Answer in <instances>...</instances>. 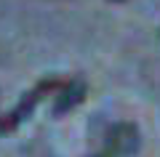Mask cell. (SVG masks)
Here are the masks:
<instances>
[{
	"label": "cell",
	"mask_w": 160,
	"mask_h": 157,
	"mask_svg": "<svg viewBox=\"0 0 160 157\" xmlns=\"http://www.w3.org/2000/svg\"><path fill=\"white\" fill-rule=\"evenodd\" d=\"M62 85H64V80H59V77H43L32 91H29V93H24L22 99H19V104L6 115V117H0V130H13V128H19V125H22L24 120L35 112V107L40 104V99L48 96V93H56Z\"/></svg>",
	"instance_id": "cell-1"
},
{
	"label": "cell",
	"mask_w": 160,
	"mask_h": 157,
	"mask_svg": "<svg viewBox=\"0 0 160 157\" xmlns=\"http://www.w3.org/2000/svg\"><path fill=\"white\" fill-rule=\"evenodd\" d=\"M139 149V130L133 123H115L107 133L104 157H131Z\"/></svg>",
	"instance_id": "cell-2"
},
{
	"label": "cell",
	"mask_w": 160,
	"mask_h": 157,
	"mask_svg": "<svg viewBox=\"0 0 160 157\" xmlns=\"http://www.w3.org/2000/svg\"><path fill=\"white\" fill-rule=\"evenodd\" d=\"M88 93V85L86 80H64V85L56 91V96H53V115H67L69 109H75L80 104V101L86 99Z\"/></svg>",
	"instance_id": "cell-3"
},
{
	"label": "cell",
	"mask_w": 160,
	"mask_h": 157,
	"mask_svg": "<svg viewBox=\"0 0 160 157\" xmlns=\"http://www.w3.org/2000/svg\"><path fill=\"white\" fill-rule=\"evenodd\" d=\"M112 3H123V0H112Z\"/></svg>",
	"instance_id": "cell-4"
},
{
	"label": "cell",
	"mask_w": 160,
	"mask_h": 157,
	"mask_svg": "<svg viewBox=\"0 0 160 157\" xmlns=\"http://www.w3.org/2000/svg\"><path fill=\"white\" fill-rule=\"evenodd\" d=\"M93 157H104V155H93Z\"/></svg>",
	"instance_id": "cell-5"
}]
</instances>
